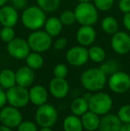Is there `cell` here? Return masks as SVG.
I'll return each instance as SVG.
<instances>
[{"instance_id":"obj_31","label":"cell","mask_w":130,"mask_h":131,"mask_svg":"<svg viewBox=\"0 0 130 131\" xmlns=\"http://www.w3.org/2000/svg\"><path fill=\"white\" fill-rule=\"evenodd\" d=\"M94 5L97 8L98 11L102 12H107L112 8L114 5V0H93Z\"/></svg>"},{"instance_id":"obj_13","label":"cell","mask_w":130,"mask_h":131,"mask_svg":"<svg viewBox=\"0 0 130 131\" xmlns=\"http://www.w3.org/2000/svg\"><path fill=\"white\" fill-rule=\"evenodd\" d=\"M19 11L12 5H5L0 8V25L2 27L16 26L19 21Z\"/></svg>"},{"instance_id":"obj_8","label":"cell","mask_w":130,"mask_h":131,"mask_svg":"<svg viewBox=\"0 0 130 131\" xmlns=\"http://www.w3.org/2000/svg\"><path fill=\"white\" fill-rule=\"evenodd\" d=\"M6 50L11 57L16 60H25L31 52L27 39L15 37L12 41L6 44Z\"/></svg>"},{"instance_id":"obj_24","label":"cell","mask_w":130,"mask_h":131,"mask_svg":"<svg viewBox=\"0 0 130 131\" xmlns=\"http://www.w3.org/2000/svg\"><path fill=\"white\" fill-rule=\"evenodd\" d=\"M25 62H26V65L33 71L39 70L44 65V58L41 53L33 52V51H31L25 58Z\"/></svg>"},{"instance_id":"obj_37","label":"cell","mask_w":130,"mask_h":131,"mask_svg":"<svg viewBox=\"0 0 130 131\" xmlns=\"http://www.w3.org/2000/svg\"><path fill=\"white\" fill-rule=\"evenodd\" d=\"M118 6L124 14L130 13V0H119Z\"/></svg>"},{"instance_id":"obj_38","label":"cell","mask_w":130,"mask_h":131,"mask_svg":"<svg viewBox=\"0 0 130 131\" xmlns=\"http://www.w3.org/2000/svg\"><path fill=\"white\" fill-rule=\"evenodd\" d=\"M7 103V98H6V91L4 90V88H0V110L3 107L5 106Z\"/></svg>"},{"instance_id":"obj_1","label":"cell","mask_w":130,"mask_h":131,"mask_svg":"<svg viewBox=\"0 0 130 131\" xmlns=\"http://www.w3.org/2000/svg\"><path fill=\"white\" fill-rule=\"evenodd\" d=\"M21 21L23 26L31 31L41 29L46 21V13L38 5H30L22 10Z\"/></svg>"},{"instance_id":"obj_36","label":"cell","mask_w":130,"mask_h":131,"mask_svg":"<svg viewBox=\"0 0 130 131\" xmlns=\"http://www.w3.org/2000/svg\"><path fill=\"white\" fill-rule=\"evenodd\" d=\"M10 3L18 11L24 10L27 7V5H28L27 0H10Z\"/></svg>"},{"instance_id":"obj_41","label":"cell","mask_w":130,"mask_h":131,"mask_svg":"<svg viewBox=\"0 0 130 131\" xmlns=\"http://www.w3.org/2000/svg\"><path fill=\"white\" fill-rule=\"evenodd\" d=\"M0 131H13V128H8L6 126H4V125H0Z\"/></svg>"},{"instance_id":"obj_33","label":"cell","mask_w":130,"mask_h":131,"mask_svg":"<svg viewBox=\"0 0 130 131\" xmlns=\"http://www.w3.org/2000/svg\"><path fill=\"white\" fill-rule=\"evenodd\" d=\"M69 72V69H68L67 65L64 63H58L54 66V76L55 78H62V79H65L68 75Z\"/></svg>"},{"instance_id":"obj_16","label":"cell","mask_w":130,"mask_h":131,"mask_svg":"<svg viewBox=\"0 0 130 131\" xmlns=\"http://www.w3.org/2000/svg\"><path fill=\"white\" fill-rule=\"evenodd\" d=\"M122 122L117 114L107 113L102 115L99 123V131H120Z\"/></svg>"},{"instance_id":"obj_25","label":"cell","mask_w":130,"mask_h":131,"mask_svg":"<svg viewBox=\"0 0 130 131\" xmlns=\"http://www.w3.org/2000/svg\"><path fill=\"white\" fill-rule=\"evenodd\" d=\"M101 28L105 33L113 35L119 30V23L113 16H106L101 21Z\"/></svg>"},{"instance_id":"obj_39","label":"cell","mask_w":130,"mask_h":131,"mask_svg":"<svg viewBox=\"0 0 130 131\" xmlns=\"http://www.w3.org/2000/svg\"><path fill=\"white\" fill-rule=\"evenodd\" d=\"M122 21H123V25L126 28V29L130 32V13L124 14Z\"/></svg>"},{"instance_id":"obj_28","label":"cell","mask_w":130,"mask_h":131,"mask_svg":"<svg viewBox=\"0 0 130 131\" xmlns=\"http://www.w3.org/2000/svg\"><path fill=\"white\" fill-rule=\"evenodd\" d=\"M99 68H100L107 76H111V74H113V73L117 72V71H119L120 65H119V63L116 61L107 60V61H103Z\"/></svg>"},{"instance_id":"obj_32","label":"cell","mask_w":130,"mask_h":131,"mask_svg":"<svg viewBox=\"0 0 130 131\" xmlns=\"http://www.w3.org/2000/svg\"><path fill=\"white\" fill-rule=\"evenodd\" d=\"M117 115L122 123H130V104H126L120 107Z\"/></svg>"},{"instance_id":"obj_3","label":"cell","mask_w":130,"mask_h":131,"mask_svg":"<svg viewBox=\"0 0 130 131\" xmlns=\"http://www.w3.org/2000/svg\"><path fill=\"white\" fill-rule=\"evenodd\" d=\"M99 11L91 2H78L74 9L76 21L80 25L94 26L98 21Z\"/></svg>"},{"instance_id":"obj_10","label":"cell","mask_w":130,"mask_h":131,"mask_svg":"<svg viewBox=\"0 0 130 131\" xmlns=\"http://www.w3.org/2000/svg\"><path fill=\"white\" fill-rule=\"evenodd\" d=\"M22 121V114L16 107L8 105L0 110V122L4 126L11 128H17Z\"/></svg>"},{"instance_id":"obj_35","label":"cell","mask_w":130,"mask_h":131,"mask_svg":"<svg viewBox=\"0 0 130 131\" xmlns=\"http://www.w3.org/2000/svg\"><path fill=\"white\" fill-rule=\"evenodd\" d=\"M68 45V39L64 37H60L54 42H53V47L55 50H63Z\"/></svg>"},{"instance_id":"obj_17","label":"cell","mask_w":130,"mask_h":131,"mask_svg":"<svg viewBox=\"0 0 130 131\" xmlns=\"http://www.w3.org/2000/svg\"><path fill=\"white\" fill-rule=\"evenodd\" d=\"M15 77L16 85L28 88L34 82L35 73L32 69L25 65L18 68V70L15 71Z\"/></svg>"},{"instance_id":"obj_23","label":"cell","mask_w":130,"mask_h":131,"mask_svg":"<svg viewBox=\"0 0 130 131\" xmlns=\"http://www.w3.org/2000/svg\"><path fill=\"white\" fill-rule=\"evenodd\" d=\"M88 110V101L83 96L74 99L70 104V112H72V114L79 117L86 113Z\"/></svg>"},{"instance_id":"obj_44","label":"cell","mask_w":130,"mask_h":131,"mask_svg":"<svg viewBox=\"0 0 130 131\" xmlns=\"http://www.w3.org/2000/svg\"><path fill=\"white\" fill-rule=\"evenodd\" d=\"M78 2H91L92 0H78Z\"/></svg>"},{"instance_id":"obj_45","label":"cell","mask_w":130,"mask_h":131,"mask_svg":"<svg viewBox=\"0 0 130 131\" xmlns=\"http://www.w3.org/2000/svg\"><path fill=\"white\" fill-rule=\"evenodd\" d=\"M1 29H2V27H1V25H0V33H1Z\"/></svg>"},{"instance_id":"obj_2","label":"cell","mask_w":130,"mask_h":131,"mask_svg":"<svg viewBox=\"0 0 130 131\" xmlns=\"http://www.w3.org/2000/svg\"><path fill=\"white\" fill-rule=\"evenodd\" d=\"M80 82L85 89L90 92H99L107 83V75L100 68H90L80 76Z\"/></svg>"},{"instance_id":"obj_19","label":"cell","mask_w":130,"mask_h":131,"mask_svg":"<svg viewBox=\"0 0 130 131\" xmlns=\"http://www.w3.org/2000/svg\"><path fill=\"white\" fill-rule=\"evenodd\" d=\"M80 119H81L84 129L87 131H96L98 129L101 119L98 114L88 110L86 113L80 116Z\"/></svg>"},{"instance_id":"obj_9","label":"cell","mask_w":130,"mask_h":131,"mask_svg":"<svg viewBox=\"0 0 130 131\" xmlns=\"http://www.w3.org/2000/svg\"><path fill=\"white\" fill-rule=\"evenodd\" d=\"M110 89L116 94H124L130 89V76L127 72L118 71L107 79Z\"/></svg>"},{"instance_id":"obj_30","label":"cell","mask_w":130,"mask_h":131,"mask_svg":"<svg viewBox=\"0 0 130 131\" xmlns=\"http://www.w3.org/2000/svg\"><path fill=\"white\" fill-rule=\"evenodd\" d=\"M15 38V31L14 27H2L0 33V39L5 43H9Z\"/></svg>"},{"instance_id":"obj_14","label":"cell","mask_w":130,"mask_h":131,"mask_svg":"<svg viewBox=\"0 0 130 131\" xmlns=\"http://www.w3.org/2000/svg\"><path fill=\"white\" fill-rule=\"evenodd\" d=\"M96 38V31L90 25H80L76 32V40L78 45L83 47H90Z\"/></svg>"},{"instance_id":"obj_27","label":"cell","mask_w":130,"mask_h":131,"mask_svg":"<svg viewBox=\"0 0 130 131\" xmlns=\"http://www.w3.org/2000/svg\"><path fill=\"white\" fill-rule=\"evenodd\" d=\"M37 5L45 13H54L61 5L62 0H36Z\"/></svg>"},{"instance_id":"obj_4","label":"cell","mask_w":130,"mask_h":131,"mask_svg":"<svg viewBox=\"0 0 130 131\" xmlns=\"http://www.w3.org/2000/svg\"><path fill=\"white\" fill-rule=\"evenodd\" d=\"M30 50L37 53H45L53 46V38L44 29L31 31L27 38Z\"/></svg>"},{"instance_id":"obj_12","label":"cell","mask_w":130,"mask_h":131,"mask_svg":"<svg viewBox=\"0 0 130 131\" xmlns=\"http://www.w3.org/2000/svg\"><path fill=\"white\" fill-rule=\"evenodd\" d=\"M111 47L118 54H126L130 52V35L125 31H117L111 38Z\"/></svg>"},{"instance_id":"obj_11","label":"cell","mask_w":130,"mask_h":131,"mask_svg":"<svg viewBox=\"0 0 130 131\" xmlns=\"http://www.w3.org/2000/svg\"><path fill=\"white\" fill-rule=\"evenodd\" d=\"M89 60L88 49L83 46H74L66 53V61L73 67H81Z\"/></svg>"},{"instance_id":"obj_43","label":"cell","mask_w":130,"mask_h":131,"mask_svg":"<svg viewBox=\"0 0 130 131\" xmlns=\"http://www.w3.org/2000/svg\"><path fill=\"white\" fill-rule=\"evenodd\" d=\"M7 1H8V0H0V8H1L2 6H4L5 5H6Z\"/></svg>"},{"instance_id":"obj_21","label":"cell","mask_w":130,"mask_h":131,"mask_svg":"<svg viewBox=\"0 0 130 131\" xmlns=\"http://www.w3.org/2000/svg\"><path fill=\"white\" fill-rule=\"evenodd\" d=\"M16 85L15 71L11 69H4L0 71V86L4 89H9Z\"/></svg>"},{"instance_id":"obj_22","label":"cell","mask_w":130,"mask_h":131,"mask_svg":"<svg viewBox=\"0 0 130 131\" xmlns=\"http://www.w3.org/2000/svg\"><path fill=\"white\" fill-rule=\"evenodd\" d=\"M63 130L64 131H83L84 128L79 116L71 114L63 119Z\"/></svg>"},{"instance_id":"obj_40","label":"cell","mask_w":130,"mask_h":131,"mask_svg":"<svg viewBox=\"0 0 130 131\" xmlns=\"http://www.w3.org/2000/svg\"><path fill=\"white\" fill-rule=\"evenodd\" d=\"M120 131H130V123H122Z\"/></svg>"},{"instance_id":"obj_29","label":"cell","mask_w":130,"mask_h":131,"mask_svg":"<svg viewBox=\"0 0 130 131\" xmlns=\"http://www.w3.org/2000/svg\"><path fill=\"white\" fill-rule=\"evenodd\" d=\"M59 18L63 26H70V25L74 24L75 23H77L74 11L71 10H65L62 12Z\"/></svg>"},{"instance_id":"obj_20","label":"cell","mask_w":130,"mask_h":131,"mask_svg":"<svg viewBox=\"0 0 130 131\" xmlns=\"http://www.w3.org/2000/svg\"><path fill=\"white\" fill-rule=\"evenodd\" d=\"M63 24L62 23L60 18L56 16H51L49 18H46V21L44 25V29L52 38L59 36L63 31Z\"/></svg>"},{"instance_id":"obj_5","label":"cell","mask_w":130,"mask_h":131,"mask_svg":"<svg viewBox=\"0 0 130 131\" xmlns=\"http://www.w3.org/2000/svg\"><path fill=\"white\" fill-rule=\"evenodd\" d=\"M113 105V101L111 95L103 92H96L88 100L89 111L98 114L99 116L109 113Z\"/></svg>"},{"instance_id":"obj_7","label":"cell","mask_w":130,"mask_h":131,"mask_svg":"<svg viewBox=\"0 0 130 131\" xmlns=\"http://www.w3.org/2000/svg\"><path fill=\"white\" fill-rule=\"evenodd\" d=\"M6 98L9 105L18 109L22 108L30 102L29 90L26 88L15 85L9 89H6Z\"/></svg>"},{"instance_id":"obj_15","label":"cell","mask_w":130,"mask_h":131,"mask_svg":"<svg viewBox=\"0 0 130 131\" xmlns=\"http://www.w3.org/2000/svg\"><path fill=\"white\" fill-rule=\"evenodd\" d=\"M69 91V85L65 79L55 78L49 83V92L56 99H63L67 96Z\"/></svg>"},{"instance_id":"obj_42","label":"cell","mask_w":130,"mask_h":131,"mask_svg":"<svg viewBox=\"0 0 130 131\" xmlns=\"http://www.w3.org/2000/svg\"><path fill=\"white\" fill-rule=\"evenodd\" d=\"M38 131H54L52 129V128H48V127H42Z\"/></svg>"},{"instance_id":"obj_26","label":"cell","mask_w":130,"mask_h":131,"mask_svg":"<svg viewBox=\"0 0 130 131\" xmlns=\"http://www.w3.org/2000/svg\"><path fill=\"white\" fill-rule=\"evenodd\" d=\"M89 60L96 63H102L106 58V52L102 47L99 46H92L88 49Z\"/></svg>"},{"instance_id":"obj_6","label":"cell","mask_w":130,"mask_h":131,"mask_svg":"<svg viewBox=\"0 0 130 131\" xmlns=\"http://www.w3.org/2000/svg\"><path fill=\"white\" fill-rule=\"evenodd\" d=\"M35 119L38 126L48 127L53 128L57 122L58 112L53 105L49 104H42L38 106L36 113H35Z\"/></svg>"},{"instance_id":"obj_34","label":"cell","mask_w":130,"mask_h":131,"mask_svg":"<svg viewBox=\"0 0 130 131\" xmlns=\"http://www.w3.org/2000/svg\"><path fill=\"white\" fill-rule=\"evenodd\" d=\"M37 125L38 124L34 123L33 121H22L17 127V131H38Z\"/></svg>"},{"instance_id":"obj_18","label":"cell","mask_w":130,"mask_h":131,"mask_svg":"<svg viewBox=\"0 0 130 131\" xmlns=\"http://www.w3.org/2000/svg\"><path fill=\"white\" fill-rule=\"evenodd\" d=\"M30 102L36 106L46 104L48 98V91L41 85H35L29 90Z\"/></svg>"}]
</instances>
